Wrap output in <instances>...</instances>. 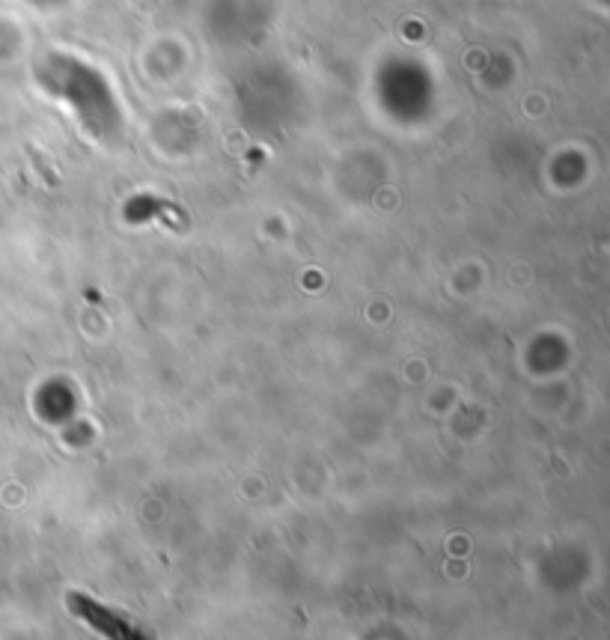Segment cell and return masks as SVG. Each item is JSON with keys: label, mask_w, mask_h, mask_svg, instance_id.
Returning <instances> with one entry per match:
<instances>
[{"label": "cell", "mask_w": 610, "mask_h": 640, "mask_svg": "<svg viewBox=\"0 0 610 640\" xmlns=\"http://www.w3.org/2000/svg\"><path fill=\"white\" fill-rule=\"evenodd\" d=\"M72 608H75V614H81V617H84V620H87L89 626H96L99 631H105L108 638H114V640H143V638H140V631L135 629V626H128V622L117 620V614L105 611V608H99V605H93V601L84 599V596H72Z\"/></svg>", "instance_id": "1"}]
</instances>
